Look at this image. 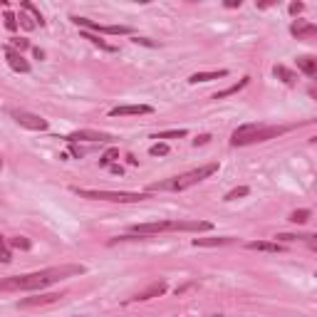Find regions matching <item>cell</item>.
Segmentation results:
<instances>
[{"instance_id": "1", "label": "cell", "mask_w": 317, "mask_h": 317, "mask_svg": "<svg viewBox=\"0 0 317 317\" xmlns=\"http://www.w3.org/2000/svg\"><path fill=\"white\" fill-rule=\"evenodd\" d=\"M80 273H84V265H60V268H47V270H38V273H28V275L0 277V292H20V290L32 292V290H42L57 280L80 275Z\"/></svg>"}, {"instance_id": "2", "label": "cell", "mask_w": 317, "mask_h": 317, "mask_svg": "<svg viewBox=\"0 0 317 317\" xmlns=\"http://www.w3.org/2000/svg\"><path fill=\"white\" fill-rule=\"evenodd\" d=\"M292 126H275V124H240L231 134V146H250V144H260L268 139H277L283 137L285 132H290Z\"/></svg>"}, {"instance_id": "3", "label": "cell", "mask_w": 317, "mask_h": 317, "mask_svg": "<svg viewBox=\"0 0 317 317\" xmlns=\"http://www.w3.org/2000/svg\"><path fill=\"white\" fill-rule=\"evenodd\" d=\"M216 171H218V161H211V164L198 166V169L186 171V174H181V176H174V179H166V181H156V183L149 186V193L152 191H186V189L201 183V181L208 179V176H213Z\"/></svg>"}, {"instance_id": "4", "label": "cell", "mask_w": 317, "mask_h": 317, "mask_svg": "<svg viewBox=\"0 0 317 317\" xmlns=\"http://www.w3.org/2000/svg\"><path fill=\"white\" fill-rule=\"evenodd\" d=\"M69 191L77 193L80 198L109 201V203H139V201L149 198V193H137V191H99V189H80V186H72Z\"/></svg>"}, {"instance_id": "5", "label": "cell", "mask_w": 317, "mask_h": 317, "mask_svg": "<svg viewBox=\"0 0 317 317\" xmlns=\"http://www.w3.org/2000/svg\"><path fill=\"white\" fill-rule=\"evenodd\" d=\"M72 23L77 25V28H84L87 32H102V35H129L132 28H126V25H99L95 20H89V17H80V15H72Z\"/></svg>"}, {"instance_id": "6", "label": "cell", "mask_w": 317, "mask_h": 317, "mask_svg": "<svg viewBox=\"0 0 317 317\" xmlns=\"http://www.w3.org/2000/svg\"><path fill=\"white\" fill-rule=\"evenodd\" d=\"M8 114H10L20 126L32 129V132H45V129L50 126L47 119H42L40 114H32V111H28V109H8Z\"/></svg>"}, {"instance_id": "7", "label": "cell", "mask_w": 317, "mask_h": 317, "mask_svg": "<svg viewBox=\"0 0 317 317\" xmlns=\"http://www.w3.org/2000/svg\"><path fill=\"white\" fill-rule=\"evenodd\" d=\"M69 144H74V141H111V134L107 132H95V129H80V132H72L65 137Z\"/></svg>"}, {"instance_id": "8", "label": "cell", "mask_w": 317, "mask_h": 317, "mask_svg": "<svg viewBox=\"0 0 317 317\" xmlns=\"http://www.w3.org/2000/svg\"><path fill=\"white\" fill-rule=\"evenodd\" d=\"M213 223L208 221H171V233L181 231V233H201V231H211Z\"/></svg>"}, {"instance_id": "9", "label": "cell", "mask_w": 317, "mask_h": 317, "mask_svg": "<svg viewBox=\"0 0 317 317\" xmlns=\"http://www.w3.org/2000/svg\"><path fill=\"white\" fill-rule=\"evenodd\" d=\"M166 290H169V285H166L164 280H159V283H152L149 288H144L141 292H137V295L132 297V303H146V300H152V297H161Z\"/></svg>"}, {"instance_id": "10", "label": "cell", "mask_w": 317, "mask_h": 317, "mask_svg": "<svg viewBox=\"0 0 317 317\" xmlns=\"http://www.w3.org/2000/svg\"><path fill=\"white\" fill-rule=\"evenodd\" d=\"M137 114H154V107L149 104H124L109 109V117H137Z\"/></svg>"}, {"instance_id": "11", "label": "cell", "mask_w": 317, "mask_h": 317, "mask_svg": "<svg viewBox=\"0 0 317 317\" xmlns=\"http://www.w3.org/2000/svg\"><path fill=\"white\" fill-rule=\"evenodd\" d=\"M5 57H8V65H10L15 72H23V74H28L30 72V62L20 55L17 50H13L10 45H5Z\"/></svg>"}, {"instance_id": "12", "label": "cell", "mask_w": 317, "mask_h": 317, "mask_svg": "<svg viewBox=\"0 0 317 317\" xmlns=\"http://www.w3.org/2000/svg\"><path fill=\"white\" fill-rule=\"evenodd\" d=\"M290 32H292L297 40H310V38H315V35H317V25H312V23H305V20H297V23H292V25H290Z\"/></svg>"}, {"instance_id": "13", "label": "cell", "mask_w": 317, "mask_h": 317, "mask_svg": "<svg viewBox=\"0 0 317 317\" xmlns=\"http://www.w3.org/2000/svg\"><path fill=\"white\" fill-rule=\"evenodd\" d=\"M231 243H235V238H231V235H223V238H193L196 248H221V246H231Z\"/></svg>"}, {"instance_id": "14", "label": "cell", "mask_w": 317, "mask_h": 317, "mask_svg": "<svg viewBox=\"0 0 317 317\" xmlns=\"http://www.w3.org/2000/svg\"><path fill=\"white\" fill-rule=\"evenodd\" d=\"M62 295L57 292H47V295H38V297H23L17 307H38V305H50V303H57Z\"/></svg>"}, {"instance_id": "15", "label": "cell", "mask_w": 317, "mask_h": 317, "mask_svg": "<svg viewBox=\"0 0 317 317\" xmlns=\"http://www.w3.org/2000/svg\"><path fill=\"white\" fill-rule=\"evenodd\" d=\"M248 250H258V253H283L285 246L275 243V240H250Z\"/></svg>"}, {"instance_id": "16", "label": "cell", "mask_w": 317, "mask_h": 317, "mask_svg": "<svg viewBox=\"0 0 317 317\" xmlns=\"http://www.w3.org/2000/svg\"><path fill=\"white\" fill-rule=\"evenodd\" d=\"M228 77V69H213V72H196L189 77L191 84H198V82H211V80H223Z\"/></svg>"}, {"instance_id": "17", "label": "cell", "mask_w": 317, "mask_h": 317, "mask_svg": "<svg viewBox=\"0 0 317 317\" xmlns=\"http://www.w3.org/2000/svg\"><path fill=\"white\" fill-rule=\"evenodd\" d=\"M297 69L307 74V77H315L317 74V60L312 55H300L297 57Z\"/></svg>"}, {"instance_id": "18", "label": "cell", "mask_w": 317, "mask_h": 317, "mask_svg": "<svg viewBox=\"0 0 317 317\" xmlns=\"http://www.w3.org/2000/svg\"><path fill=\"white\" fill-rule=\"evenodd\" d=\"M273 72H275V77H280V80H283L285 84H290V87H292V84H297V74H295L292 69H288L285 65H275V69H273Z\"/></svg>"}, {"instance_id": "19", "label": "cell", "mask_w": 317, "mask_h": 317, "mask_svg": "<svg viewBox=\"0 0 317 317\" xmlns=\"http://www.w3.org/2000/svg\"><path fill=\"white\" fill-rule=\"evenodd\" d=\"M82 38H84V40H89L92 45H97V47L107 50V52H114V45H109L107 40H102V38H99V35H95V32H87V30H82Z\"/></svg>"}, {"instance_id": "20", "label": "cell", "mask_w": 317, "mask_h": 317, "mask_svg": "<svg viewBox=\"0 0 317 317\" xmlns=\"http://www.w3.org/2000/svg\"><path fill=\"white\" fill-rule=\"evenodd\" d=\"M310 218H312V211H310V208H297V211H292V213H290L288 221L290 223H297V226H303V223H307Z\"/></svg>"}, {"instance_id": "21", "label": "cell", "mask_w": 317, "mask_h": 317, "mask_svg": "<svg viewBox=\"0 0 317 317\" xmlns=\"http://www.w3.org/2000/svg\"><path fill=\"white\" fill-rule=\"evenodd\" d=\"M248 82H250V77H243V80H240V82H238V84H231L228 89H223V92H216V95H213V99H223V97H231V95H235V92H240L243 87H248Z\"/></svg>"}, {"instance_id": "22", "label": "cell", "mask_w": 317, "mask_h": 317, "mask_svg": "<svg viewBox=\"0 0 317 317\" xmlns=\"http://www.w3.org/2000/svg\"><path fill=\"white\" fill-rule=\"evenodd\" d=\"M20 8H23V10H28L30 15H32V20H35V25H45V17H42V13L40 10H38V8H35V5H32V3H28V0H23V3H20Z\"/></svg>"}, {"instance_id": "23", "label": "cell", "mask_w": 317, "mask_h": 317, "mask_svg": "<svg viewBox=\"0 0 317 317\" xmlns=\"http://www.w3.org/2000/svg\"><path fill=\"white\" fill-rule=\"evenodd\" d=\"M189 134L186 129H171V132H159V134H154L152 139H183Z\"/></svg>"}, {"instance_id": "24", "label": "cell", "mask_w": 317, "mask_h": 317, "mask_svg": "<svg viewBox=\"0 0 317 317\" xmlns=\"http://www.w3.org/2000/svg\"><path fill=\"white\" fill-rule=\"evenodd\" d=\"M248 193H250L248 186H238V189H233V191L226 193V198H223V201H235V198H243V196H248Z\"/></svg>"}, {"instance_id": "25", "label": "cell", "mask_w": 317, "mask_h": 317, "mask_svg": "<svg viewBox=\"0 0 317 317\" xmlns=\"http://www.w3.org/2000/svg\"><path fill=\"white\" fill-rule=\"evenodd\" d=\"M10 260H13V255H10V248H8L5 238L0 235V263H5V265H8Z\"/></svg>"}, {"instance_id": "26", "label": "cell", "mask_w": 317, "mask_h": 317, "mask_svg": "<svg viewBox=\"0 0 317 317\" xmlns=\"http://www.w3.org/2000/svg\"><path fill=\"white\" fill-rule=\"evenodd\" d=\"M10 47H13V50H17V52L23 55L25 50H30V40H25V38H13V42H10Z\"/></svg>"}, {"instance_id": "27", "label": "cell", "mask_w": 317, "mask_h": 317, "mask_svg": "<svg viewBox=\"0 0 317 317\" xmlns=\"http://www.w3.org/2000/svg\"><path fill=\"white\" fill-rule=\"evenodd\" d=\"M10 246H13V248H20V250H30V248H32V243H30L28 238H23V235L10 238Z\"/></svg>"}, {"instance_id": "28", "label": "cell", "mask_w": 317, "mask_h": 317, "mask_svg": "<svg viewBox=\"0 0 317 317\" xmlns=\"http://www.w3.org/2000/svg\"><path fill=\"white\" fill-rule=\"evenodd\" d=\"M149 154H152V156H166V154H169V144L159 141V144H154L152 149H149Z\"/></svg>"}, {"instance_id": "29", "label": "cell", "mask_w": 317, "mask_h": 317, "mask_svg": "<svg viewBox=\"0 0 317 317\" xmlns=\"http://www.w3.org/2000/svg\"><path fill=\"white\" fill-rule=\"evenodd\" d=\"M114 159H119V149H109V152H107L104 156H102V159H99V164H102V166H109Z\"/></svg>"}, {"instance_id": "30", "label": "cell", "mask_w": 317, "mask_h": 317, "mask_svg": "<svg viewBox=\"0 0 317 317\" xmlns=\"http://www.w3.org/2000/svg\"><path fill=\"white\" fill-rule=\"evenodd\" d=\"M5 28L8 30H17V17L13 13H5Z\"/></svg>"}, {"instance_id": "31", "label": "cell", "mask_w": 317, "mask_h": 317, "mask_svg": "<svg viewBox=\"0 0 317 317\" xmlns=\"http://www.w3.org/2000/svg\"><path fill=\"white\" fill-rule=\"evenodd\" d=\"M303 8H305L303 3H290L288 10H290V15H297V13H303Z\"/></svg>"}, {"instance_id": "32", "label": "cell", "mask_w": 317, "mask_h": 317, "mask_svg": "<svg viewBox=\"0 0 317 317\" xmlns=\"http://www.w3.org/2000/svg\"><path fill=\"white\" fill-rule=\"evenodd\" d=\"M208 139H211L208 134H203V137H198V139H193V146H198V144H206Z\"/></svg>"}, {"instance_id": "33", "label": "cell", "mask_w": 317, "mask_h": 317, "mask_svg": "<svg viewBox=\"0 0 317 317\" xmlns=\"http://www.w3.org/2000/svg\"><path fill=\"white\" fill-rule=\"evenodd\" d=\"M226 8H240V0H228Z\"/></svg>"}, {"instance_id": "34", "label": "cell", "mask_w": 317, "mask_h": 317, "mask_svg": "<svg viewBox=\"0 0 317 317\" xmlns=\"http://www.w3.org/2000/svg\"><path fill=\"white\" fill-rule=\"evenodd\" d=\"M134 42H141V45H146V47H154V42H149L146 40V38H137V40Z\"/></svg>"}, {"instance_id": "35", "label": "cell", "mask_w": 317, "mask_h": 317, "mask_svg": "<svg viewBox=\"0 0 317 317\" xmlns=\"http://www.w3.org/2000/svg\"><path fill=\"white\" fill-rule=\"evenodd\" d=\"M0 166H3V159H0Z\"/></svg>"}, {"instance_id": "36", "label": "cell", "mask_w": 317, "mask_h": 317, "mask_svg": "<svg viewBox=\"0 0 317 317\" xmlns=\"http://www.w3.org/2000/svg\"><path fill=\"white\" fill-rule=\"evenodd\" d=\"M216 317H221V315H216Z\"/></svg>"}]
</instances>
